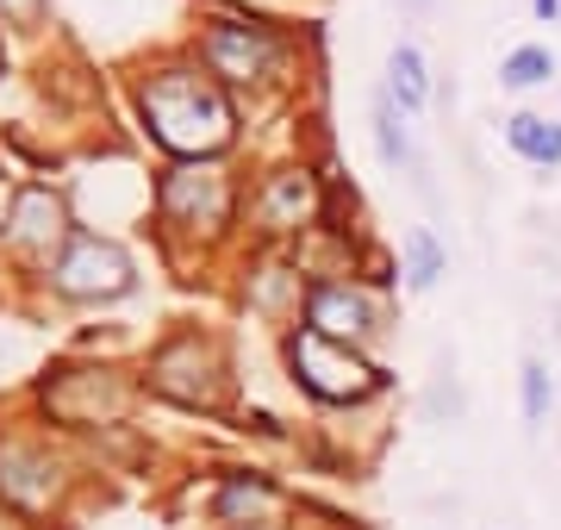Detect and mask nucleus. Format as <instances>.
Here are the masks:
<instances>
[{"instance_id": "f257e3e1", "label": "nucleus", "mask_w": 561, "mask_h": 530, "mask_svg": "<svg viewBox=\"0 0 561 530\" xmlns=\"http://www.w3.org/2000/svg\"><path fill=\"white\" fill-rule=\"evenodd\" d=\"M138 106H144V119H150V138L162 150H175V157H213L231 138V106L194 69H162V76H150Z\"/></svg>"}, {"instance_id": "f03ea898", "label": "nucleus", "mask_w": 561, "mask_h": 530, "mask_svg": "<svg viewBox=\"0 0 561 530\" xmlns=\"http://www.w3.org/2000/svg\"><path fill=\"white\" fill-rule=\"evenodd\" d=\"M287 356H294V375H300L319 400H362V393L381 388V375L362 362L356 349L337 344V337H324V331H312V325L294 331Z\"/></svg>"}, {"instance_id": "7ed1b4c3", "label": "nucleus", "mask_w": 561, "mask_h": 530, "mask_svg": "<svg viewBox=\"0 0 561 530\" xmlns=\"http://www.w3.org/2000/svg\"><path fill=\"white\" fill-rule=\"evenodd\" d=\"M57 287H62V293H76V300H113V293L131 287V256H125L119 244H101V238H88V231H81L76 244L62 250Z\"/></svg>"}, {"instance_id": "20e7f679", "label": "nucleus", "mask_w": 561, "mask_h": 530, "mask_svg": "<svg viewBox=\"0 0 561 530\" xmlns=\"http://www.w3.org/2000/svg\"><path fill=\"white\" fill-rule=\"evenodd\" d=\"M306 325L324 331V337H337V344H356L362 331L375 325V312H368V300H362L356 287L319 281L312 287V300H306Z\"/></svg>"}, {"instance_id": "39448f33", "label": "nucleus", "mask_w": 561, "mask_h": 530, "mask_svg": "<svg viewBox=\"0 0 561 530\" xmlns=\"http://www.w3.org/2000/svg\"><path fill=\"white\" fill-rule=\"evenodd\" d=\"M206 62H213L219 76H231V82H250V76H262V69L275 62V38H268V32H250V25H213Z\"/></svg>"}, {"instance_id": "423d86ee", "label": "nucleus", "mask_w": 561, "mask_h": 530, "mask_svg": "<svg viewBox=\"0 0 561 530\" xmlns=\"http://www.w3.org/2000/svg\"><path fill=\"white\" fill-rule=\"evenodd\" d=\"M505 143L518 150L524 163H561V125L556 119H542V113H512L505 119Z\"/></svg>"}, {"instance_id": "0eeeda50", "label": "nucleus", "mask_w": 561, "mask_h": 530, "mask_svg": "<svg viewBox=\"0 0 561 530\" xmlns=\"http://www.w3.org/2000/svg\"><path fill=\"white\" fill-rule=\"evenodd\" d=\"M206 206L213 219L225 212V182H219V169H181V175H169V187H162V206L169 212H181V206Z\"/></svg>"}, {"instance_id": "6e6552de", "label": "nucleus", "mask_w": 561, "mask_h": 530, "mask_svg": "<svg viewBox=\"0 0 561 530\" xmlns=\"http://www.w3.org/2000/svg\"><path fill=\"white\" fill-rule=\"evenodd\" d=\"M62 231V206L44 194V187H32V194H20V206H13V238L20 244H50Z\"/></svg>"}, {"instance_id": "1a4fd4ad", "label": "nucleus", "mask_w": 561, "mask_h": 530, "mask_svg": "<svg viewBox=\"0 0 561 530\" xmlns=\"http://www.w3.org/2000/svg\"><path fill=\"white\" fill-rule=\"evenodd\" d=\"M387 76H393V101H400L405 113H419L431 88H424V57L412 50V44H400V50H393V62H387Z\"/></svg>"}, {"instance_id": "9d476101", "label": "nucleus", "mask_w": 561, "mask_h": 530, "mask_svg": "<svg viewBox=\"0 0 561 530\" xmlns=\"http://www.w3.org/2000/svg\"><path fill=\"white\" fill-rule=\"evenodd\" d=\"M505 88H537V82H549V76H556V57H549V50H542V44H524V50H512V57H505Z\"/></svg>"}, {"instance_id": "9b49d317", "label": "nucleus", "mask_w": 561, "mask_h": 530, "mask_svg": "<svg viewBox=\"0 0 561 530\" xmlns=\"http://www.w3.org/2000/svg\"><path fill=\"white\" fill-rule=\"evenodd\" d=\"M437 275H443V250L431 244V231H412V238H405V281L431 287Z\"/></svg>"}, {"instance_id": "f8f14e48", "label": "nucleus", "mask_w": 561, "mask_h": 530, "mask_svg": "<svg viewBox=\"0 0 561 530\" xmlns=\"http://www.w3.org/2000/svg\"><path fill=\"white\" fill-rule=\"evenodd\" d=\"M268 506H275V493L262 487V481H231V487L219 493V511H225V518H262Z\"/></svg>"}, {"instance_id": "ddd939ff", "label": "nucleus", "mask_w": 561, "mask_h": 530, "mask_svg": "<svg viewBox=\"0 0 561 530\" xmlns=\"http://www.w3.org/2000/svg\"><path fill=\"white\" fill-rule=\"evenodd\" d=\"M524 418H530V425L549 418V368L542 362H524Z\"/></svg>"}, {"instance_id": "4468645a", "label": "nucleus", "mask_w": 561, "mask_h": 530, "mask_svg": "<svg viewBox=\"0 0 561 530\" xmlns=\"http://www.w3.org/2000/svg\"><path fill=\"white\" fill-rule=\"evenodd\" d=\"M375 125H381V157H387V163H412V150H405V131H400V119H393V101L375 106Z\"/></svg>"}, {"instance_id": "2eb2a0df", "label": "nucleus", "mask_w": 561, "mask_h": 530, "mask_svg": "<svg viewBox=\"0 0 561 530\" xmlns=\"http://www.w3.org/2000/svg\"><path fill=\"white\" fill-rule=\"evenodd\" d=\"M306 206H312L306 182H300V175H287V182H280L275 194H268V219H280V212H306Z\"/></svg>"}, {"instance_id": "dca6fc26", "label": "nucleus", "mask_w": 561, "mask_h": 530, "mask_svg": "<svg viewBox=\"0 0 561 530\" xmlns=\"http://www.w3.org/2000/svg\"><path fill=\"white\" fill-rule=\"evenodd\" d=\"M0 13H13V20H32V13H38V0H0Z\"/></svg>"}, {"instance_id": "f3484780", "label": "nucleus", "mask_w": 561, "mask_h": 530, "mask_svg": "<svg viewBox=\"0 0 561 530\" xmlns=\"http://www.w3.org/2000/svg\"><path fill=\"white\" fill-rule=\"evenodd\" d=\"M537 13H542V20H556V13H561V0H537Z\"/></svg>"}]
</instances>
